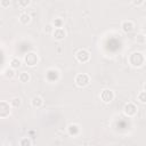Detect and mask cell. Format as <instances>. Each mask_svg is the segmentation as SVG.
Masks as SVG:
<instances>
[{
  "mask_svg": "<svg viewBox=\"0 0 146 146\" xmlns=\"http://www.w3.org/2000/svg\"><path fill=\"white\" fill-rule=\"evenodd\" d=\"M18 21H19L21 24L27 25V24L31 22V16H30L27 13H22V14L19 15V17H18Z\"/></svg>",
  "mask_w": 146,
  "mask_h": 146,
  "instance_id": "4fadbf2b",
  "label": "cell"
},
{
  "mask_svg": "<svg viewBox=\"0 0 146 146\" xmlns=\"http://www.w3.org/2000/svg\"><path fill=\"white\" fill-rule=\"evenodd\" d=\"M137 99L139 100V103H141V104H145L146 103V91H140L139 94H138V96H137Z\"/></svg>",
  "mask_w": 146,
  "mask_h": 146,
  "instance_id": "44dd1931",
  "label": "cell"
},
{
  "mask_svg": "<svg viewBox=\"0 0 146 146\" xmlns=\"http://www.w3.org/2000/svg\"><path fill=\"white\" fill-rule=\"evenodd\" d=\"M131 2H132L133 6H136V7H140V6L144 5L145 0H131Z\"/></svg>",
  "mask_w": 146,
  "mask_h": 146,
  "instance_id": "d4e9b609",
  "label": "cell"
},
{
  "mask_svg": "<svg viewBox=\"0 0 146 146\" xmlns=\"http://www.w3.org/2000/svg\"><path fill=\"white\" fill-rule=\"evenodd\" d=\"M54 26L51 25V23L50 24H48V25H46V29H44V31H46V33H48V34H51L52 33V31H54Z\"/></svg>",
  "mask_w": 146,
  "mask_h": 146,
  "instance_id": "cb8c5ba5",
  "label": "cell"
},
{
  "mask_svg": "<svg viewBox=\"0 0 146 146\" xmlns=\"http://www.w3.org/2000/svg\"><path fill=\"white\" fill-rule=\"evenodd\" d=\"M51 25H52L54 27H63V25H64V19L60 18V17H56V18L52 19Z\"/></svg>",
  "mask_w": 146,
  "mask_h": 146,
  "instance_id": "ac0fdd59",
  "label": "cell"
},
{
  "mask_svg": "<svg viewBox=\"0 0 146 146\" xmlns=\"http://www.w3.org/2000/svg\"><path fill=\"white\" fill-rule=\"evenodd\" d=\"M74 82L79 88L87 87L90 83V76L87 73H78L74 78Z\"/></svg>",
  "mask_w": 146,
  "mask_h": 146,
  "instance_id": "3957f363",
  "label": "cell"
},
{
  "mask_svg": "<svg viewBox=\"0 0 146 146\" xmlns=\"http://www.w3.org/2000/svg\"><path fill=\"white\" fill-rule=\"evenodd\" d=\"M114 97H115V94L113 90L111 89H103L102 92H100V99L103 103L105 104H110L114 100Z\"/></svg>",
  "mask_w": 146,
  "mask_h": 146,
  "instance_id": "ba28073f",
  "label": "cell"
},
{
  "mask_svg": "<svg viewBox=\"0 0 146 146\" xmlns=\"http://www.w3.org/2000/svg\"><path fill=\"white\" fill-rule=\"evenodd\" d=\"M11 113V106L9 102L0 100V119H6Z\"/></svg>",
  "mask_w": 146,
  "mask_h": 146,
  "instance_id": "5b68a950",
  "label": "cell"
},
{
  "mask_svg": "<svg viewBox=\"0 0 146 146\" xmlns=\"http://www.w3.org/2000/svg\"><path fill=\"white\" fill-rule=\"evenodd\" d=\"M51 35L56 41H63L66 38V31L63 27H55Z\"/></svg>",
  "mask_w": 146,
  "mask_h": 146,
  "instance_id": "9c48e42d",
  "label": "cell"
},
{
  "mask_svg": "<svg viewBox=\"0 0 146 146\" xmlns=\"http://www.w3.org/2000/svg\"><path fill=\"white\" fill-rule=\"evenodd\" d=\"M19 145L21 146H31L32 145V140L29 137H24L19 140Z\"/></svg>",
  "mask_w": 146,
  "mask_h": 146,
  "instance_id": "ffe728a7",
  "label": "cell"
},
{
  "mask_svg": "<svg viewBox=\"0 0 146 146\" xmlns=\"http://www.w3.org/2000/svg\"><path fill=\"white\" fill-rule=\"evenodd\" d=\"M121 29L124 33H130L135 29V23L132 21H123L121 23Z\"/></svg>",
  "mask_w": 146,
  "mask_h": 146,
  "instance_id": "8fae6325",
  "label": "cell"
},
{
  "mask_svg": "<svg viewBox=\"0 0 146 146\" xmlns=\"http://www.w3.org/2000/svg\"><path fill=\"white\" fill-rule=\"evenodd\" d=\"M10 3H11L10 0H0V6L2 8H9Z\"/></svg>",
  "mask_w": 146,
  "mask_h": 146,
  "instance_id": "603a6c76",
  "label": "cell"
},
{
  "mask_svg": "<svg viewBox=\"0 0 146 146\" xmlns=\"http://www.w3.org/2000/svg\"><path fill=\"white\" fill-rule=\"evenodd\" d=\"M135 41L138 44H144L146 42V35L144 33H137L136 36H135Z\"/></svg>",
  "mask_w": 146,
  "mask_h": 146,
  "instance_id": "e0dca14e",
  "label": "cell"
},
{
  "mask_svg": "<svg viewBox=\"0 0 146 146\" xmlns=\"http://www.w3.org/2000/svg\"><path fill=\"white\" fill-rule=\"evenodd\" d=\"M18 80L21 82H23V83H27L31 80V75H30L29 72H25V71L24 72H21L19 75H18Z\"/></svg>",
  "mask_w": 146,
  "mask_h": 146,
  "instance_id": "9a60e30c",
  "label": "cell"
},
{
  "mask_svg": "<svg viewBox=\"0 0 146 146\" xmlns=\"http://www.w3.org/2000/svg\"><path fill=\"white\" fill-rule=\"evenodd\" d=\"M17 1H18V5L22 8H26L31 5V0H17Z\"/></svg>",
  "mask_w": 146,
  "mask_h": 146,
  "instance_id": "7402d4cb",
  "label": "cell"
},
{
  "mask_svg": "<svg viewBox=\"0 0 146 146\" xmlns=\"http://www.w3.org/2000/svg\"><path fill=\"white\" fill-rule=\"evenodd\" d=\"M66 130H67V133H68L71 137H76V136H79L80 132H81V128H80V125L76 124V123H70V124L67 125Z\"/></svg>",
  "mask_w": 146,
  "mask_h": 146,
  "instance_id": "30bf717a",
  "label": "cell"
},
{
  "mask_svg": "<svg viewBox=\"0 0 146 146\" xmlns=\"http://www.w3.org/2000/svg\"><path fill=\"white\" fill-rule=\"evenodd\" d=\"M60 78V73L57 68H48L46 71V80L48 82H57Z\"/></svg>",
  "mask_w": 146,
  "mask_h": 146,
  "instance_id": "52a82bcc",
  "label": "cell"
},
{
  "mask_svg": "<svg viewBox=\"0 0 146 146\" xmlns=\"http://www.w3.org/2000/svg\"><path fill=\"white\" fill-rule=\"evenodd\" d=\"M43 98L41 96H34L32 99H31V106L33 108H41L43 106Z\"/></svg>",
  "mask_w": 146,
  "mask_h": 146,
  "instance_id": "7c38bea8",
  "label": "cell"
},
{
  "mask_svg": "<svg viewBox=\"0 0 146 146\" xmlns=\"http://www.w3.org/2000/svg\"><path fill=\"white\" fill-rule=\"evenodd\" d=\"M75 59L79 63H88L90 60V52L87 49H79L75 52Z\"/></svg>",
  "mask_w": 146,
  "mask_h": 146,
  "instance_id": "8992f818",
  "label": "cell"
},
{
  "mask_svg": "<svg viewBox=\"0 0 146 146\" xmlns=\"http://www.w3.org/2000/svg\"><path fill=\"white\" fill-rule=\"evenodd\" d=\"M21 65H22V62H21V59H19V58L14 57V58H11V59H10L9 67H11V68H14V70H18V68L21 67Z\"/></svg>",
  "mask_w": 146,
  "mask_h": 146,
  "instance_id": "5bb4252c",
  "label": "cell"
},
{
  "mask_svg": "<svg viewBox=\"0 0 146 146\" xmlns=\"http://www.w3.org/2000/svg\"><path fill=\"white\" fill-rule=\"evenodd\" d=\"M3 75H5L7 79H13V78L15 76V70H14V68H11V67H8V68H6V70H5Z\"/></svg>",
  "mask_w": 146,
  "mask_h": 146,
  "instance_id": "d6986e66",
  "label": "cell"
},
{
  "mask_svg": "<svg viewBox=\"0 0 146 146\" xmlns=\"http://www.w3.org/2000/svg\"><path fill=\"white\" fill-rule=\"evenodd\" d=\"M128 63L135 68H139L145 64V55L140 51H133L128 57Z\"/></svg>",
  "mask_w": 146,
  "mask_h": 146,
  "instance_id": "6da1fadb",
  "label": "cell"
},
{
  "mask_svg": "<svg viewBox=\"0 0 146 146\" xmlns=\"http://www.w3.org/2000/svg\"><path fill=\"white\" fill-rule=\"evenodd\" d=\"M9 103H10V106H11V107L18 108V107L22 105V99H21V97H13Z\"/></svg>",
  "mask_w": 146,
  "mask_h": 146,
  "instance_id": "2e32d148",
  "label": "cell"
},
{
  "mask_svg": "<svg viewBox=\"0 0 146 146\" xmlns=\"http://www.w3.org/2000/svg\"><path fill=\"white\" fill-rule=\"evenodd\" d=\"M123 113H124V115L128 116V117H133V116L137 115V113H138V107H137L136 104H133V103H131V102H128V103H125L124 106H123Z\"/></svg>",
  "mask_w": 146,
  "mask_h": 146,
  "instance_id": "277c9868",
  "label": "cell"
},
{
  "mask_svg": "<svg viewBox=\"0 0 146 146\" xmlns=\"http://www.w3.org/2000/svg\"><path fill=\"white\" fill-rule=\"evenodd\" d=\"M23 62L26 66L29 67H34L39 64V56L36 52L34 51H29L24 55V58H23Z\"/></svg>",
  "mask_w": 146,
  "mask_h": 146,
  "instance_id": "7a4b0ae2",
  "label": "cell"
}]
</instances>
